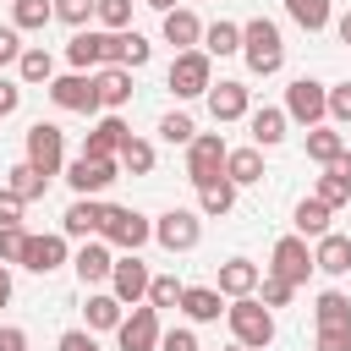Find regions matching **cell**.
<instances>
[{"label": "cell", "instance_id": "6da1fadb", "mask_svg": "<svg viewBox=\"0 0 351 351\" xmlns=\"http://www.w3.org/2000/svg\"><path fill=\"white\" fill-rule=\"evenodd\" d=\"M241 60H247L252 77H274V71L285 66V38H280V27H274L269 16L241 22Z\"/></svg>", "mask_w": 351, "mask_h": 351}, {"label": "cell", "instance_id": "7a4b0ae2", "mask_svg": "<svg viewBox=\"0 0 351 351\" xmlns=\"http://www.w3.org/2000/svg\"><path fill=\"white\" fill-rule=\"evenodd\" d=\"M225 324H230V340L247 346V351H263L274 340V313L258 302V296H236L225 302Z\"/></svg>", "mask_w": 351, "mask_h": 351}, {"label": "cell", "instance_id": "3957f363", "mask_svg": "<svg viewBox=\"0 0 351 351\" xmlns=\"http://www.w3.org/2000/svg\"><path fill=\"white\" fill-rule=\"evenodd\" d=\"M99 241L115 252H137L143 241H154V219L137 214V208H121V203H104V219H99Z\"/></svg>", "mask_w": 351, "mask_h": 351}, {"label": "cell", "instance_id": "277c9868", "mask_svg": "<svg viewBox=\"0 0 351 351\" xmlns=\"http://www.w3.org/2000/svg\"><path fill=\"white\" fill-rule=\"evenodd\" d=\"M285 121H302L307 132L324 126V121H329V82H318V77H296V82L285 88Z\"/></svg>", "mask_w": 351, "mask_h": 351}, {"label": "cell", "instance_id": "5b68a950", "mask_svg": "<svg viewBox=\"0 0 351 351\" xmlns=\"http://www.w3.org/2000/svg\"><path fill=\"white\" fill-rule=\"evenodd\" d=\"M170 93L176 99H203L208 88H214V60L203 55V49H181L176 60H170Z\"/></svg>", "mask_w": 351, "mask_h": 351}, {"label": "cell", "instance_id": "8992f818", "mask_svg": "<svg viewBox=\"0 0 351 351\" xmlns=\"http://www.w3.org/2000/svg\"><path fill=\"white\" fill-rule=\"evenodd\" d=\"M27 165L38 170V176H60L66 170V132L55 126V121H33L27 126Z\"/></svg>", "mask_w": 351, "mask_h": 351}, {"label": "cell", "instance_id": "52a82bcc", "mask_svg": "<svg viewBox=\"0 0 351 351\" xmlns=\"http://www.w3.org/2000/svg\"><path fill=\"white\" fill-rule=\"evenodd\" d=\"M154 241H159L165 252H192V247L203 241V214H197V208H165V214L154 219Z\"/></svg>", "mask_w": 351, "mask_h": 351}, {"label": "cell", "instance_id": "ba28073f", "mask_svg": "<svg viewBox=\"0 0 351 351\" xmlns=\"http://www.w3.org/2000/svg\"><path fill=\"white\" fill-rule=\"evenodd\" d=\"M44 93H49V104H55V110H71V115H93V110H99L93 71H66V77H55Z\"/></svg>", "mask_w": 351, "mask_h": 351}, {"label": "cell", "instance_id": "9c48e42d", "mask_svg": "<svg viewBox=\"0 0 351 351\" xmlns=\"http://www.w3.org/2000/svg\"><path fill=\"white\" fill-rule=\"evenodd\" d=\"M225 137L219 132H197L192 143H186V181L192 186H203V181H214V176H225Z\"/></svg>", "mask_w": 351, "mask_h": 351}, {"label": "cell", "instance_id": "30bf717a", "mask_svg": "<svg viewBox=\"0 0 351 351\" xmlns=\"http://www.w3.org/2000/svg\"><path fill=\"white\" fill-rule=\"evenodd\" d=\"M263 274H274V280H285V285H307V274H313V252H307V241H302V236H280L274 252H269V269H263Z\"/></svg>", "mask_w": 351, "mask_h": 351}, {"label": "cell", "instance_id": "8fae6325", "mask_svg": "<svg viewBox=\"0 0 351 351\" xmlns=\"http://www.w3.org/2000/svg\"><path fill=\"white\" fill-rule=\"evenodd\" d=\"M66 181H71L77 197H99L110 181H121V159H88V154H77L66 165Z\"/></svg>", "mask_w": 351, "mask_h": 351}, {"label": "cell", "instance_id": "7c38bea8", "mask_svg": "<svg viewBox=\"0 0 351 351\" xmlns=\"http://www.w3.org/2000/svg\"><path fill=\"white\" fill-rule=\"evenodd\" d=\"M66 258H71V252H66V236H60V230H44V236L27 230V241H22V263H16V269H27V274H55Z\"/></svg>", "mask_w": 351, "mask_h": 351}, {"label": "cell", "instance_id": "4fadbf2b", "mask_svg": "<svg viewBox=\"0 0 351 351\" xmlns=\"http://www.w3.org/2000/svg\"><path fill=\"white\" fill-rule=\"evenodd\" d=\"M148 280H154V274H148V263H143L137 252H121V258H115V269H110V296H115L121 307H126V302L137 307V302L148 296Z\"/></svg>", "mask_w": 351, "mask_h": 351}, {"label": "cell", "instance_id": "5bb4252c", "mask_svg": "<svg viewBox=\"0 0 351 351\" xmlns=\"http://www.w3.org/2000/svg\"><path fill=\"white\" fill-rule=\"evenodd\" d=\"M159 313L148 307V302H137L126 318H121V329H115V340H121V351H159Z\"/></svg>", "mask_w": 351, "mask_h": 351}, {"label": "cell", "instance_id": "9a60e30c", "mask_svg": "<svg viewBox=\"0 0 351 351\" xmlns=\"http://www.w3.org/2000/svg\"><path fill=\"white\" fill-rule=\"evenodd\" d=\"M203 99H208V115H214L219 126H225V121H247V115H252V88H247V82H236V77L214 82Z\"/></svg>", "mask_w": 351, "mask_h": 351}, {"label": "cell", "instance_id": "2e32d148", "mask_svg": "<svg viewBox=\"0 0 351 351\" xmlns=\"http://www.w3.org/2000/svg\"><path fill=\"white\" fill-rule=\"evenodd\" d=\"M126 137H132V126H126L121 115H104V121L82 137V154H88V159H121V143H126Z\"/></svg>", "mask_w": 351, "mask_h": 351}, {"label": "cell", "instance_id": "e0dca14e", "mask_svg": "<svg viewBox=\"0 0 351 351\" xmlns=\"http://www.w3.org/2000/svg\"><path fill=\"white\" fill-rule=\"evenodd\" d=\"M99 219H104V203H99V197H77V203L60 214V236H66V241H93V236H99Z\"/></svg>", "mask_w": 351, "mask_h": 351}, {"label": "cell", "instance_id": "ac0fdd59", "mask_svg": "<svg viewBox=\"0 0 351 351\" xmlns=\"http://www.w3.org/2000/svg\"><path fill=\"white\" fill-rule=\"evenodd\" d=\"M93 88H99V110H126L132 104V71L126 66H99L93 71Z\"/></svg>", "mask_w": 351, "mask_h": 351}, {"label": "cell", "instance_id": "d6986e66", "mask_svg": "<svg viewBox=\"0 0 351 351\" xmlns=\"http://www.w3.org/2000/svg\"><path fill=\"white\" fill-rule=\"evenodd\" d=\"M71 269H77V280H82V285H104V280H110V269H115V252L93 236V241H82V247H77Z\"/></svg>", "mask_w": 351, "mask_h": 351}, {"label": "cell", "instance_id": "ffe728a7", "mask_svg": "<svg viewBox=\"0 0 351 351\" xmlns=\"http://www.w3.org/2000/svg\"><path fill=\"white\" fill-rule=\"evenodd\" d=\"M258 280H263V269H258L252 258H225V263H219V285H214V291L236 302V296H252V291H258Z\"/></svg>", "mask_w": 351, "mask_h": 351}, {"label": "cell", "instance_id": "44dd1931", "mask_svg": "<svg viewBox=\"0 0 351 351\" xmlns=\"http://www.w3.org/2000/svg\"><path fill=\"white\" fill-rule=\"evenodd\" d=\"M313 197H318V203H329V208L351 203V148H346L335 165H324V176H318V186H313Z\"/></svg>", "mask_w": 351, "mask_h": 351}, {"label": "cell", "instance_id": "7402d4cb", "mask_svg": "<svg viewBox=\"0 0 351 351\" xmlns=\"http://www.w3.org/2000/svg\"><path fill=\"white\" fill-rule=\"evenodd\" d=\"M313 269H324V274H351V236H340V230H329V236H318V247H313Z\"/></svg>", "mask_w": 351, "mask_h": 351}, {"label": "cell", "instance_id": "603a6c76", "mask_svg": "<svg viewBox=\"0 0 351 351\" xmlns=\"http://www.w3.org/2000/svg\"><path fill=\"white\" fill-rule=\"evenodd\" d=\"M165 44H176V55H181V49H197V44H203V22H197V11H186V5L165 11Z\"/></svg>", "mask_w": 351, "mask_h": 351}, {"label": "cell", "instance_id": "cb8c5ba5", "mask_svg": "<svg viewBox=\"0 0 351 351\" xmlns=\"http://www.w3.org/2000/svg\"><path fill=\"white\" fill-rule=\"evenodd\" d=\"M181 313H186L192 324H219L225 296H219L214 285H186V291H181Z\"/></svg>", "mask_w": 351, "mask_h": 351}, {"label": "cell", "instance_id": "d4e9b609", "mask_svg": "<svg viewBox=\"0 0 351 351\" xmlns=\"http://www.w3.org/2000/svg\"><path fill=\"white\" fill-rule=\"evenodd\" d=\"M247 126H252V148H280L291 121H285V110L263 104V110H252V115H247Z\"/></svg>", "mask_w": 351, "mask_h": 351}, {"label": "cell", "instance_id": "484cf974", "mask_svg": "<svg viewBox=\"0 0 351 351\" xmlns=\"http://www.w3.org/2000/svg\"><path fill=\"white\" fill-rule=\"evenodd\" d=\"M225 181L241 192V186H252V181H263V148H230L225 154Z\"/></svg>", "mask_w": 351, "mask_h": 351}, {"label": "cell", "instance_id": "4316f807", "mask_svg": "<svg viewBox=\"0 0 351 351\" xmlns=\"http://www.w3.org/2000/svg\"><path fill=\"white\" fill-rule=\"evenodd\" d=\"M313 318H318V329H340V335H351V296H346V291H318Z\"/></svg>", "mask_w": 351, "mask_h": 351}, {"label": "cell", "instance_id": "83f0119b", "mask_svg": "<svg viewBox=\"0 0 351 351\" xmlns=\"http://www.w3.org/2000/svg\"><path fill=\"white\" fill-rule=\"evenodd\" d=\"M329 219H335V208H329V203H318V197H302V203H296V214H291V225H296V236H302V241H307V236H313V241H318V236H329Z\"/></svg>", "mask_w": 351, "mask_h": 351}, {"label": "cell", "instance_id": "f1b7e54d", "mask_svg": "<svg viewBox=\"0 0 351 351\" xmlns=\"http://www.w3.org/2000/svg\"><path fill=\"white\" fill-rule=\"evenodd\" d=\"M16 82H33V88L44 82V88H49V82H55V55H49L44 44H27L22 60H16Z\"/></svg>", "mask_w": 351, "mask_h": 351}, {"label": "cell", "instance_id": "f546056e", "mask_svg": "<svg viewBox=\"0 0 351 351\" xmlns=\"http://www.w3.org/2000/svg\"><path fill=\"white\" fill-rule=\"evenodd\" d=\"M197 49H203L208 60H214V55H219V60H225V55H241V27H236V22H208Z\"/></svg>", "mask_w": 351, "mask_h": 351}, {"label": "cell", "instance_id": "4dcf8cb0", "mask_svg": "<svg viewBox=\"0 0 351 351\" xmlns=\"http://www.w3.org/2000/svg\"><path fill=\"white\" fill-rule=\"evenodd\" d=\"M230 208H236V186H230L225 176H214V181H203V186H197V214L219 219V214H230Z\"/></svg>", "mask_w": 351, "mask_h": 351}, {"label": "cell", "instance_id": "1f68e13d", "mask_svg": "<svg viewBox=\"0 0 351 351\" xmlns=\"http://www.w3.org/2000/svg\"><path fill=\"white\" fill-rule=\"evenodd\" d=\"M285 16H291L296 27H307V33H324V27L335 22V5H329V0H285Z\"/></svg>", "mask_w": 351, "mask_h": 351}, {"label": "cell", "instance_id": "d6a6232c", "mask_svg": "<svg viewBox=\"0 0 351 351\" xmlns=\"http://www.w3.org/2000/svg\"><path fill=\"white\" fill-rule=\"evenodd\" d=\"M346 154V132H335V126H313L307 132V159L313 165H335Z\"/></svg>", "mask_w": 351, "mask_h": 351}, {"label": "cell", "instance_id": "836d02e7", "mask_svg": "<svg viewBox=\"0 0 351 351\" xmlns=\"http://www.w3.org/2000/svg\"><path fill=\"white\" fill-rule=\"evenodd\" d=\"M5 192H16L22 203H33V197H44V192H49V176H38V170L22 159V165H11V170H5Z\"/></svg>", "mask_w": 351, "mask_h": 351}, {"label": "cell", "instance_id": "e575fe53", "mask_svg": "<svg viewBox=\"0 0 351 351\" xmlns=\"http://www.w3.org/2000/svg\"><path fill=\"white\" fill-rule=\"evenodd\" d=\"M55 22V5L49 0H11V27L16 33H38Z\"/></svg>", "mask_w": 351, "mask_h": 351}, {"label": "cell", "instance_id": "d590c367", "mask_svg": "<svg viewBox=\"0 0 351 351\" xmlns=\"http://www.w3.org/2000/svg\"><path fill=\"white\" fill-rule=\"evenodd\" d=\"M66 60H71V71H99V27H82V33H71V44H66Z\"/></svg>", "mask_w": 351, "mask_h": 351}, {"label": "cell", "instance_id": "8d00e7d4", "mask_svg": "<svg viewBox=\"0 0 351 351\" xmlns=\"http://www.w3.org/2000/svg\"><path fill=\"white\" fill-rule=\"evenodd\" d=\"M82 313H88V329H121V318H126V307H121L110 291H93Z\"/></svg>", "mask_w": 351, "mask_h": 351}, {"label": "cell", "instance_id": "74e56055", "mask_svg": "<svg viewBox=\"0 0 351 351\" xmlns=\"http://www.w3.org/2000/svg\"><path fill=\"white\" fill-rule=\"evenodd\" d=\"M154 143L148 137H126L121 143V170H132V176H154Z\"/></svg>", "mask_w": 351, "mask_h": 351}, {"label": "cell", "instance_id": "f35d334b", "mask_svg": "<svg viewBox=\"0 0 351 351\" xmlns=\"http://www.w3.org/2000/svg\"><path fill=\"white\" fill-rule=\"evenodd\" d=\"M181 291H186V285H181L176 274H154V280H148V296H143V302H148L154 313H165V307H181Z\"/></svg>", "mask_w": 351, "mask_h": 351}, {"label": "cell", "instance_id": "ab89813d", "mask_svg": "<svg viewBox=\"0 0 351 351\" xmlns=\"http://www.w3.org/2000/svg\"><path fill=\"white\" fill-rule=\"evenodd\" d=\"M132 5L137 0H93V16H99L104 33H126L132 27Z\"/></svg>", "mask_w": 351, "mask_h": 351}, {"label": "cell", "instance_id": "60d3db41", "mask_svg": "<svg viewBox=\"0 0 351 351\" xmlns=\"http://www.w3.org/2000/svg\"><path fill=\"white\" fill-rule=\"evenodd\" d=\"M159 137H165V143H176V148H186V143L197 137V126H192V115H186V110H170V115L159 121Z\"/></svg>", "mask_w": 351, "mask_h": 351}, {"label": "cell", "instance_id": "b9f144b4", "mask_svg": "<svg viewBox=\"0 0 351 351\" xmlns=\"http://www.w3.org/2000/svg\"><path fill=\"white\" fill-rule=\"evenodd\" d=\"M55 5V22H66V27H88V16H93V0H49Z\"/></svg>", "mask_w": 351, "mask_h": 351}, {"label": "cell", "instance_id": "7bdbcfd3", "mask_svg": "<svg viewBox=\"0 0 351 351\" xmlns=\"http://www.w3.org/2000/svg\"><path fill=\"white\" fill-rule=\"evenodd\" d=\"M148 60H154V44H148L143 33H132V27H126V49H121V66H126V71H137V66H148Z\"/></svg>", "mask_w": 351, "mask_h": 351}, {"label": "cell", "instance_id": "ee69618b", "mask_svg": "<svg viewBox=\"0 0 351 351\" xmlns=\"http://www.w3.org/2000/svg\"><path fill=\"white\" fill-rule=\"evenodd\" d=\"M291 291H296V285H285V280H274V274H263L252 296H258V302H263V307L274 313V307H285V302H291Z\"/></svg>", "mask_w": 351, "mask_h": 351}, {"label": "cell", "instance_id": "f6af8a7d", "mask_svg": "<svg viewBox=\"0 0 351 351\" xmlns=\"http://www.w3.org/2000/svg\"><path fill=\"white\" fill-rule=\"evenodd\" d=\"M22 241H27L22 225H0V263H22Z\"/></svg>", "mask_w": 351, "mask_h": 351}, {"label": "cell", "instance_id": "bcb514c9", "mask_svg": "<svg viewBox=\"0 0 351 351\" xmlns=\"http://www.w3.org/2000/svg\"><path fill=\"white\" fill-rule=\"evenodd\" d=\"M329 121L335 126H351V82H335L329 88Z\"/></svg>", "mask_w": 351, "mask_h": 351}, {"label": "cell", "instance_id": "7dc6e473", "mask_svg": "<svg viewBox=\"0 0 351 351\" xmlns=\"http://www.w3.org/2000/svg\"><path fill=\"white\" fill-rule=\"evenodd\" d=\"M22 49H27V44H22V33H16V27H0V71H5V66H16V60H22Z\"/></svg>", "mask_w": 351, "mask_h": 351}, {"label": "cell", "instance_id": "c3c4849f", "mask_svg": "<svg viewBox=\"0 0 351 351\" xmlns=\"http://www.w3.org/2000/svg\"><path fill=\"white\" fill-rule=\"evenodd\" d=\"M16 110H22V82L16 77H0V121L16 115Z\"/></svg>", "mask_w": 351, "mask_h": 351}, {"label": "cell", "instance_id": "681fc988", "mask_svg": "<svg viewBox=\"0 0 351 351\" xmlns=\"http://www.w3.org/2000/svg\"><path fill=\"white\" fill-rule=\"evenodd\" d=\"M159 351H197V335L192 329H165L159 335Z\"/></svg>", "mask_w": 351, "mask_h": 351}, {"label": "cell", "instance_id": "f907efd6", "mask_svg": "<svg viewBox=\"0 0 351 351\" xmlns=\"http://www.w3.org/2000/svg\"><path fill=\"white\" fill-rule=\"evenodd\" d=\"M60 351H104V346L93 340V329H66L60 335Z\"/></svg>", "mask_w": 351, "mask_h": 351}, {"label": "cell", "instance_id": "816d5d0a", "mask_svg": "<svg viewBox=\"0 0 351 351\" xmlns=\"http://www.w3.org/2000/svg\"><path fill=\"white\" fill-rule=\"evenodd\" d=\"M22 208H27V203H22L16 192H5V186H0V225H22Z\"/></svg>", "mask_w": 351, "mask_h": 351}, {"label": "cell", "instance_id": "f5cc1de1", "mask_svg": "<svg viewBox=\"0 0 351 351\" xmlns=\"http://www.w3.org/2000/svg\"><path fill=\"white\" fill-rule=\"evenodd\" d=\"M0 351H27V329H16V324H0Z\"/></svg>", "mask_w": 351, "mask_h": 351}, {"label": "cell", "instance_id": "db71d44e", "mask_svg": "<svg viewBox=\"0 0 351 351\" xmlns=\"http://www.w3.org/2000/svg\"><path fill=\"white\" fill-rule=\"evenodd\" d=\"M313 351H351V335H340V329H318V346Z\"/></svg>", "mask_w": 351, "mask_h": 351}, {"label": "cell", "instance_id": "11a10c76", "mask_svg": "<svg viewBox=\"0 0 351 351\" xmlns=\"http://www.w3.org/2000/svg\"><path fill=\"white\" fill-rule=\"evenodd\" d=\"M5 302H11V269L0 263V307H5Z\"/></svg>", "mask_w": 351, "mask_h": 351}, {"label": "cell", "instance_id": "9f6ffc18", "mask_svg": "<svg viewBox=\"0 0 351 351\" xmlns=\"http://www.w3.org/2000/svg\"><path fill=\"white\" fill-rule=\"evenodd\" d=\"M335 33H340V44H351V11H340V22H335Z\"/></svg>", "mask_w": 351, "mask_h": 351}, {"label": "cell", "instance_id": "6f0895ef", "mask_svg": "<svg viewBox=\"0 0 351 351\" xmlns=\"http://www.w3.org/2000/svg\"><path fill=\"white\" fill-rule=\"evenodd\" d=\"M225 351H247V346H236V340H230V346H225Z\"/></svg>", "mask_w": 351, "mask_h": 351}, {"label": "cell", "instance_id": "680465c9", "mask_svg": "<svg viewBox=\"0 0 351 351\" xmlns=\"http://www.w3.org/2000/svg\"><path fill=\"white\" fill-rule=\"evenodd\" d=\"M346 148H351V132H346Z\"/></svg>", "mask_w": 351, "mask_h": 351}]
</instances>
